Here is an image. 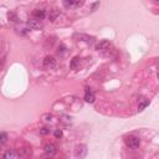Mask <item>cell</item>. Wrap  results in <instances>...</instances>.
<instances>
[{"mask_svg": "<svg viewBox=\"0 0 159 159\" xmlns=\"http://www.w3.org/2000/svg\"><path fill=\"white\" fill-rule=\"evenodd\" d=\"M44 66L46 68H55L57 66V61H56L55 57H52V56H46L44 60Z\"/></svg>", "mask_w": 159, "mask_h": 159, "instance_id": "1", "label": "cell"}, {"mask_svg": "<svg viewBox=\"0 0 159 159\" xmlns=\"http://www.w3.org/2000/svg\"><path fill=\"white\" fill-rule=\"evenodd\" d=\"M126 143H127V146L130 147V148H138L139 146H141V141H139V138L137 137H128L127 139H126Z\"/></svg>", "mask_w": 159, "mask_h": 159, "instance_id": "2", "label": "cell"}, {"mask_svg": "<svg viewBox=\"0 0 159 159\" xmlns=\"http://www.w3.org/2000/svg\"><path fill=\"white\" fill-rule=\"evenodd\" d=\"M81 5V0H63V6L67 9H75Z\"/></svg>", "mask_w": 159, "mask_h": 159, "instance_id": "3", "label": "cell"}, {"mask_svg": "<svg viewBox=\"0 0 159 159\" xmlns=\"http://www.w3.org/2000/svg\"><path fill=\"white\" fill-rule=\"evenodd\" d=\"M87 153L86 146H77L76 149H75V157L76 158H83Z\"/></svg>", "mask_w": 159, "mask_h": 159, "instance_id": "4", "label": "cell"}, {"mask_svg": "<svg viewBox=\"0 0 159 159\" xmlns=\"http://www.w3.org/2000/svg\"><path fill=\"white\" fill-rule=\"evenodd\" d=\"M27 26H29L30 30H37L41 27V24L39 22L37 19H30V20L27 21Z\"/></svg>", "mask_w": 159, "mask_h": 159, "instance_id": "5", "label": "cell"}, {"mask_svg": "<svg viewBox=\"0 0 159 159\" xmlns=\"http://www.w3.org/2000/svg\"><path fill=\"white\" fill-rule=\"evenodd\" d=\"M111 46V44H109V41L108 40H101L100 43L97 44V46H96V49L98 50V51H105V50H107Z\"/></svg>", "mask_w": 159, "mask_h": 159, "instance_id": "6", "label": "cell"}, {"mask_svg": "<svg viewBox=\"0 0 159 159\" xmlns=\"http://www.w3.org/2000/svg\"><path fill=\"white\" fill-rule=\"evenodd\" d=\"M32 14H34V17L37 19V20H43V19H45V16H46V11L43 10V9H36Z\"/></svg>", "mask_w": 159, "mask_h": 159, "instance_id": "7", "label": "cell"}, {"mask_svg": "<svg viewBox=\"0 0 159 159\" xmlns=\"http://www.w3.org/2000/svg\"><path fill=\"white\" fill-rule=\"evenodd\" d=\"M44 151L47 156H54V154H56V147L54 144H46L44 147Z\"/></svg>", "mask_w": 159, "mask_h": 159, "instance_id": "8", "label": "cell"}, {"mask_svg": "<svg viewBox=\"0 0 159 159\" xmlns=\"http://www.w3.org/2000/svg\"><path fill=\"white\" fill-rule=\"evenodd\" d=\"M85 101L88 102V103H93L95 102V95L88 90V88H86V93H85Z\"/></svg>", "mask_w": 159, "mask_h": 159, "instance_id": "9", "label": "cell"}, {"mask_svg": "<svg viewBox=\"0 0 159 159\" xmlns=\"http://www.w3.org/2000/svg\"><path fill=\"white\" fill-rule=\"evenodd\" d=\"M19 156H17V154L15 153V152H13V151H8V152H5V153H4V158H5V159H16Z\"/></svg>", "mask_w": 159, "mask_h": 159, "instance_id": "10", "label": "cell"}, {"mask_svg": "<svg viewBox=\"0 0 159 159\" xmlns=\"http://www.w3.org/2000/svg\"><path fill=\"white\" fill-rule=\"evenodd\" d=\"M59 15H60L59 10H56V9H54V10H51V11H50V15H49L50 21H55V20H56V17H57Z\"/></svg>", "mask_w": 159, "mask_h": 159, "instance_id": "11", "label": "cell"}, {"mask_svg": "<svg viewBox=\"0 0 159 159\" xmlns=\"http://www.w3.org/2000/svg\"><path fill=\"white\" fill-rule=\"evenodd\" d=\"M76 37H78L80 40H82V41H86V43H92L93 40V37H90V36H87V35H82V34H80V35H76Z\"/></svg>", "mask_w": 159, "mask_h": 159, "instance_id": "12", "label": "cell"}, {"mask_svg": "<svg viewBox=\"0 0 159 159\" xmlns=\"http://www.w3.org/2000/svg\"><path fill=\"white\" fill-rule=\"evenodd\" d=\"M149 105V101L148 100H144V101H142L141 103H139V106H138V109L139 111H143L144 108H146V107Z\"/></svg>", "mask_w": 159, "mask_h": 159, "instance_id": "13", "label": "cell"}, {"mask_svg": "<svg viewBox=\"0 0 159 159\" xmlns=\"http://www.w3.org/2000/svg\"><path fill=\"white\" fill-rule=\"evenodd\" d=\"M78 62H80V59H78V57H73V60L71 61V68H72V70H76Z\"/></svg>", "mask_w": 159, "mask_h": 159, "instance_id": "14", "label": "cell"}, {"mask_svg": "<svg viewBox=\"0 0 159 159\" xmlns=\"http://www.w3.org/2000/svg\"><path fill=\"white\" fill-rule=\"evenodd\" d=\"M8 141V135H6V133L5 132H3L1 134H0V143H1V144H4V143H5Z\"/></svg>", "mask_w": 159, "mask_h": 159, "instance_id": "15", "label": "cell"}, {"mask_svg": "<svg viewBox=\"0 0 159 159\" xmlns=\"http://www.w3.org/2000/svg\"><path fill=\"white\" fill-rule=\"evenodd\" d=\"M49 132H50V130H49L47 128H46V127H44V128H41V129H40V134H41V135H46V134H49Z\"/></svg>", "mask_w": 159, "mask_h": 159, "instance_id": "16", "label": "cell"}, {"mask_svg": "<svg viewBox=\"0 0 159 159\" xmlns=\"http://www.w3.org/2000/svg\"><path fill=\"white\" fill-rule=\"evenodd\" d=\"M55 137L56 138H61L62 137V130L61 129H56L55 130Z\"/></svg>", "mask_w": 159, "mask_h": 159, "instance_id": "17", "label": "cell"}, {"mask_svg": "<svg viewBox=\"0 0 159 159\" xmlns=\"http://www.w3.org/2000/svg\"><path fill=\"white\" fill-rule=\"evenodd\" d=\"M156 1H159V0H156Z\"/></svg>", "mask_w": 159, "mask_h": 159, "instance_id": "18", "label": "cell"}]
</instances>
